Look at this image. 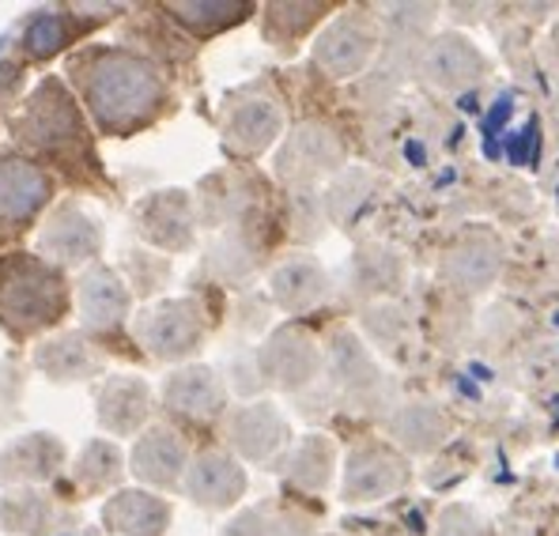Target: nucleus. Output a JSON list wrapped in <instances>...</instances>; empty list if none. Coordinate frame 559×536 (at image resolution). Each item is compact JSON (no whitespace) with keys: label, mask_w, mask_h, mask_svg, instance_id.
Here are the masks:
<instances>
[{"label":"nucleus","mask_w":559,"mask_h":536,"mask_svg":"<svg viewBox=\"0 0 559 536\" xmlns=\"http://www.w3.org/2000/svg\"><path fill=\"white\" fill-rule=\"evenodd\" d=\"M64 80L76 91L98 136L129 140L170 114V80L159 61L133 46H80L64 61Z\"/></svg>","instance_id":"nucleus-1"},{"label":"nucleus","mask_w":559,"mask_h":536,"mask_svg":"<svg viewBox=\"0 0 559 536\" xmlns=\"http://www.w3.org/2000/svg\"><path fill=\"white\" fill-rule=\"evenodd\" d=\"M8 144L46 167L57 181L95 186L103 178L95 152V126L64 76H43L4 118Z\"/></svg>","instance_id":"nucleus-2"},{"label":"nucleus","mask_w":559,"mask_h":536,"mask_svg":"<svg viewBox=\"0 0 559 536\" xmlns=\"http://www.w3.org/2000/svg\"><path fill=\"white\" fill-rule=\"evenodd\" d=\"M76 310V279L35 250H0V333L12 344H38L61 333Z\"/></svg>","instance_id":"nucleus-3"},{"label":"nucleus","mask_w":559,"mask_h":536,"mask_svg":"<svg viewBox=\"0 0 559 536\" xmlns=\"http://www.w3.org/2000/svg\"><path fill=\"white\" fill-rule=\"evenodd\" d=\"M57 193L61 181L46 167H38L15 144H0V250H12L20 238L38 230L57 204Z\"/></svg>","instance_id":"nucleus-4"},{"label":"nucleus","mask_w":559,"mask_h":536,"mask_svg":"<svg viewBox=\"0 0 559 536\" xmlns=\"http://www.w3.org/2000/svg\"><path fill=\"white\" fill-rule=\"evenodd\" d=\"M136 344L159 362H186L201 356L209 341V318L197 299H159L133 318Z\"/></svg>","instance_id":"nucleus-5"},{"label":"nucleus","mask_w":559,"mask_h":536,"mask_svg":"<svg viewBox=\"0 0 559 536\" xmlns=\"http://www.w3.org/2000/svg\"><path fill=\"white\" fill-rule=\"evenodd\" d=\"M103 246H106L103 224H98L76 196H61L35 230V253L53 261L64 272L92 269L103 258Z\"/></svg>","instance_id":"nucleus-6"},{"label":"nucleus","mask_w":559,"mask_h":536,"mask_svg":"<svg viewBox=\"0 0 559 536\" xmlns=\"http://www.w3.org/2000/svg\"><path fill=\"white\" fill-rule=\"evenodd\" d=\"M197 196L186 189H155L140 196L133 209V227L152 250L159 253H189L197 242Z\"/></svg>","instance_id":"nucleus-7"},{"label":"nucleus","mask_w":559,"mask_h":536,"mask_svg":"<svg viewBox=\"0 0 559 536\" xmlns=\"http://www.w3.org/2000/svg\"><path fill=\"white\" fill-rule=\"evenodd\" d=\"M322 348H318L314 333L302 325H280L269 333V341L258 348V367L265 385L280 393H302L307 385L318 382L322 374Z\"/></svg>","instance_id":"nucleus-8"},{"label":"nucleus","mask_w":559,"mask_h":536,"mask_svg":"<svg viewBox=\"0 0 559 536\" xmlns=\"http://www.w3.org/2000/svg\"><path fill=\"white\" fill-rule=\"evenodd\" d=\"M133 287L126 284L118 269H110L106 261H95L92 269H84L76 276V318L80 329L87 336H114L118 329L129 325L133 313Z\"/></svg>","instance_id":"nucleus-9"},{"label":"nucleus","mask_w":559,"mask_h":536,"mask_svg":"<svg viewBox=\"0 0 559 536\" xmlns=\"http://www.w3.org/2000/svg\"><path fill=\"white\" fill-rule=\"evenodd\" d=\"M224 442L238 461L265 465L276 453L292 450V424L273 401H246L227 408Z\"/></svg>","instance_id":"nucleus-10"},{"label":"nucleus","mask_w":559,"mask_h":536,"mask_svg":"<svg viewBox=\"0 0 559 536\" xmlns=\"http://www.w3.org/2000/svg\"><path fill=\"white\" fill-rule=\"evenodd\" d=\"M273 167H276V178L287 181V186H295V189L314 186L318 178H329V175H336V170H344V144L329 126L302 121V126H295L292 133L284 136Z\"/></svg>","instance_id":"nucleus-11"},{"label":"nucleus","mask_w":559,"mask_h":536,"mask_svg":"<svg viewBox=\"0 0 559 536\" xmlns=\"http://www.w3.org/2000/svg\"><path fill=\"white\" fill-rule=\"evenodd\" d=\"M284 106L269 95L258 91H246L238 95L231 106L224 110L219 121V136H224V152L235 159H253V155L269 152L280 136H284Z\"/></svg>","instance_id":"nucleus-12"},{"label":"nucleus","mask_w":559,"mask_h":536,"mask_svg":"<svg viewBox=\"0 0 559 536\" xmlns=\"http://www.w3.org/2000/svg\"><path fill=\"white\" fill-rule=\"evenodd\" d=\"M31 370L53 385H84L106 378V352L84 329H61L31 348Z\"/></svg>","instance_id":"nucleus-13"},{"label":"nucleus","mask_w":559,"mask_h":536,"mask_svg":"<svg viewBox=\"0 0 559 536\" xmlns=\"http://www.w3.org/2000/svg\"><path fill=\"white\" fill-rule=\"evenodd\" d=\"M69 461V446L53 431H23L0 446V488H46Z\"/></svg>","instance_id":"nucleus-14"},{"label":"nucleus","mask_w":559,"mask_h":536,"mask_svg":"<svg viewBox=\"0 0 559 536\" xmlns=\"http://www.w3.org/2000/svg\"><path fill=\"white\" fill-rule=\"evenodd\" d=\"M155 393L140 374H106L95 390V419L114 439H140L152 424Z\"/></svg>","instance_id":"nucleus-15"},{"label":"nucleus","mask_w":559,"mask_h":536,"mask_svg":"<svg viewBox=\"0 0 559 536\" xmlns=\"http://www.w3.org/2000/svg\"><path fill=\"white\" fill-rule=\"evenodd\" d=\"M189 446L186 439L167 424H152L129 450V473L147 491H182L189 473Z\"/></svg>","instance_id":"nucleus-16"},{"label":"nucleus","mask_w":559,"mask_h":536,"mask_svg":"<svg viewBox=\"0 0 559 536\" xmlns=\"http://www.w3.org/2000/svg\"><path fill=\"white\" fill-rule=\"evenodd\" d=\"M163 408L189 424H212L227 416V385L216 367L209 362H186L163 378Z\"/></svg>","instance_id":"nucleus-17"},{"label":"nucleus","mask_w":559,"mask_h":536,"mask_svg":"<svg viewBox=\"0 0 559 536\" xmlns=\"http://www.w3.org/2000/svg\"><path fill=\"white\" fill-rule=\"evenodd\" d=\"M378 49V27L367 15L344 12L314 38V64L333 80L359 76Z\"/></svg>","instance_id":"nucleus-18"},{"label":"nucleus","mask_w":559,"mask_h":536,"mask_svg":"<svg viewBox=\"0 0 559 536\" xmlns=\"http://www.w3.org/2000/svg\"><path fill=\"white\" fill-rule=\"evenodd\" d=\"M246 488H250L246 468L231 450H201L189 461V473L182 484L186 499L201 510H212V514L238 507Z\"/></svg>","instance_id":"nucleus-19"},{"label":"nucleus","mask_w":559,"mask_h":536,"mask_svg":"<svg viewBox=\"0 0 559 536\" xmlns=\"http://www.w3.org/2000/svg\"><path fill=\"white\" fill-rule=\"evenodd\" d=\"M408 480V465L401 453L390 446H378V442H364L348 453L344 461V484L341 495L352 507H364V502H378L385 495L401 491Z\"/></svg>","instance_id":"nucleus-20"},{"label":"nucleus","mask_w":559,"mask_h":536,"mask_svg":"<svg viewBox=\"0 0 559 536\" xmlns=\"http://www.w3.org/2000/svg\"><path fill=\"white\" fill-rule=\"evenodd\" d=\"M92 27L76 15L72 4H57V8H35V12L23 20L20 38H15V57L23 64H49L53 57L69 53L80 43V35Z\"/></svg>","instance_id":"nucleus-21"},{"label":"nucleus","mask_w":559,"mask_h":536,"mask_svg":"<svg viewBox=\"0 0 559 536\" xmlns=\"http://www.w3.org/2000/svg\"><path fill=\"white\" fill-rule=\"evenodd\" d=\"M103 525L114 536H167L175 522V507L159 491L121 488L103 502Z\"/></svg>","instance_id":"nucleus-22"},{"label":"nucleus","mask_w":559,"mask_h":536,"mask_svg":"<svg viewBox=\"0 0 559 536\" xmlns=\"http://www.w3.org/2000/svg\"><path fill=\"white\" fill-rule=\"evenodd\" d=\"M69 522V507L46 488H12L0 495V533L4 536H57Z\"/></svg>","instance_id":"nucleus-23"},{"label":"nucleus","mask_w":559,"mask_h":536,"mask_svg":"<svg viewBox=\"0 0 559 536\" xmlns=\"http://www.w3.org/2000/svg\"><path fill=\"white\" fill-rule=\"evenodd\" d=\"M484 72H488L484 53L462 35H439L419 57V76L439 91H465L484 80Z\"/></svg>","instance_id":"nucleus-24"},{"label":"nucleus","mask_w":559,"mask_h":536,"mask_svg":"<svg viewBox=\"0 0 559 536\" xmlns=\"http://www.w3.org/2000/svg\"><path fill=\"white\" fill-rule=\"evenodd\" d=\"M269 295H273V302L280 310L299 318V313L318 310L329 299V276L314 258L295 253V258L280 261V265L269 272Z\"/></svg>","instance_id":"nucleus-25"},{"label":"nucleus","mask_w":559,"mask_h":536,"mask_svg":"<svg viewBox=\"0 0 559 536\" xmlns=\"http://www.w3.org/2000/svg\"><path fill=\"white\" fill-rule=\"evenodd\" d=\"M329 374L333 385L356 404H374L382 393V370L359 336L352 333H336L329 344Z\"/></svg>","instance_id":"nucleus-26"},{"label":"nucleus","mask_w":559,"mask_h":536,"mask_svg":"<svg viewBox=\"0 0 559 536\" xmlns=\"http://www.w3.org/2000/svg\"><path fill=\"white\" fill-rule=\"evenodd\" d=\"M499 269H503V246H499L496 235L488 230H473L465 235L454 250L442 261V276H447L450 287L457 291H484V287L496 284Z\"/></svg>","instance_id":"nucleus-27"},{"label":"nucleus","mask_w":559,"mask_h":536,"mask_svg":"<svg viewBox=\"0 0 559 536\" xmlns=\"http://www.w3.org/2000/svg\"><path fill=\"white\" fill-rule=\"evenodd\" d=\"M450 416L431 401H408L390 416V434L405 453H435L450 439Z\"/></svg>","instance_id":"nucleus-28"},{"label":"nucleus","mask_w":559,"mask_h":536,"mask_svg":"<svg viewBox=\"0 0 559 536\" xmlns=\"http://www.w3.org/2000/svg\"><path fill=\"white\" fill-rule=\"evenodd\" d=\"M129 473V457L114 439H92L72 461V484L92 499V495L121 491V480Z\"/></svg>","instance_id":"nucleus-29"},{"label":"nucleus","mask_w":559,"mask_h":536,"mask_svg":"<svg viewBox=\"0 0 559 536\" xmlns=\"http://www.w3.org/2000/svg\"><path fill=\"white\" fill-rule=\"evenodd\" d=\"M163 12L193 38H212L250 20L253 4L250 0H175V4H163Z\"/></svg>","instance_id":"nucleus-30"},{"label":"nucleus","mask_w":559,"mask_h":536,"mask_svg":"<svg viewBox=\"0 0 559 536\" xmlns=\"http://www.w3.org/2000/svg\"><path fill=\"white\" fill-rule=\"evenodd\" d=\"M333 468H336V446L325 434H302L292 450L284 453V480L299 491L322 495L333 484Z\"/></svg>","instance_id":"nucleus-31"},{"label":"nucleus","mask_w":559,"mask_h":536,"mask_svg":"<svg viewBox=\"0 0 559 536\" xmlns=\"http://www.w3.org/2000/svg\"><path fill=\"white\" fill-rule=\"evenodd\" d=\"M224 536H314V522L299 510L261 502V507H246L242 514H235Z\"/></svg>","instance_id":"nucleus-32"},{"label":"nucleus","mask_w":559,"mask_h":536,"mask_svg":"<svg viewBox=\"0 0 559 536\" xmlns=\"http://www.w3.org/2000/svg\"><path fill=\"white\" fill-rule=\"evenodd\" d=\"M401 276H405L401 258L393 250H382V246H367V250H359L356 261H352V284H356L359 295L397 291Z\"/></svg>","instance_id":"nucleus-33"},{"label":"nucleus","mask_w":559,"mask_h":536,"mask_svg":"<svg viewBox=\"0 0 559 536\" xmlns=\"http://www.w3.org/2000/svg\"><path fill=\"white\" fill-rule=\"evenodd\" d=\"M371 193H374V178L367 175V170H359V167L341 170L322 201L325 216L333 219V224H352V219L359 216V209L371 201Z\"/></svg>","instance_id":"nucleus-34"},{"label":"nucleus","mask_w":559,"mask_h":536,"mask_svg":"<svg viewBox=\"0 0 559 536\" xmlns=\"http://www.w3.org/2000/svg\"><path fill=\"white\" fill-rule=\"evenodd\" d=\"M325 15V4H265V38L280 49H292L318 20Z\"/></svg>","instance_id":"nucleus-35"},{"label":"nucleus","mask_w":559,"mask_h":536,"mask_svg":"<svg viewBox=\"0 0 559 536\" xmlns=\"http://www.w3.org/2000/svg\"><path fill=\"white\" fill-rule=\"evenodd\" d=\"M170 258H159V253L152 250H129L126 253V284L133 287L136 299H152V295H159L163 287L170 284Z\"/></svg>","instance_id":"nucleus-36"},{"label":"nucleus","mask_w":559,"mask_h":536,"mask_svg":"<svg viewBox=\"0 0 559 536\" xmlns=\"http://www.w3.org/2000/svg\"><path fill=\"white\" fill-rule=\"evenodd\" d=\"M27 374L31 367L15 356L0 359V431L15 427L23 419V404H27Z\"/></svg>","instance_id":"nucleus-37"},{"label":"nucleus","mask_w":559,"mask_h":536,"mask_svg":"<svg viewBox=\"0 0 559 536\" xmlns=\"http://www.w3.org/2000/svg\"><path fill=\"white\" fill-rule=\"evenodd\" d=\"M27 95V64L20 57H0V121L15 110Z\"/></svg>","instance_id":"nucleus-38"},{"label":"nucleus","mask_w":559,"mask_h":536,"mask_svg":"<svg viewBox=\"0 0 559 536\" xmlns=\"http://www.w3.org/2000/svg\"><path fill=\"white\" fill-rule=\"evenodd\" d=\"M435 536H488V525L476 510L468 507H447L439 514V525H435Z\"/></svg>","instance_id":"nucleus-39"},{"label":"nucleus","mask_w":559,"mask_h":536,"mask_svg":"<svg viewBox=\"0 0 559 536\" xmlns=\"http://www.w3.org/2000/svg\"><path fill=\"white\" fill-rule=\"evenodd\" d=\"M552 536H559V517H556V529H552Z\"/></svg>","instance_id":"nucleus-40"},{"label":"nucleus","mask_w":559,"mask_h":536,"mask_svg":"<svg viewBox=\"0 0 559 536\" xmlns=\"http://www.w3.org/2000/svg\"><path fill=\"white\" fill-rule=\"evenodd\" d=\"M0 126H4V121H0Z\"/></svg>","instance_id":"nucleus-41"}]
</instances>
